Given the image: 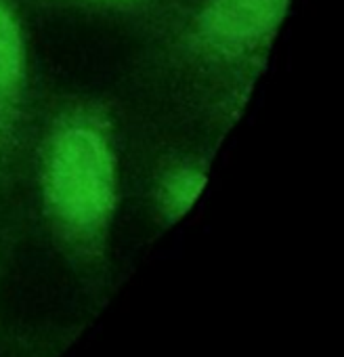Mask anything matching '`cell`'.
I'll list each match as a JSON object with an SVG mask.
<instances>
[{
    "label": "cell",
    "instance_id": "cell-1",
    "mask_svg": "<svg viewBox=\"0 0 344 357\" xmlns=\"http://www.w3.org/2000/svg\"><path fill=\"white\" fill-rule=\"evenodd\" d=\"M294 0H175L147 32L141 95L159 122L219 143L242 118Z\"/></svg>",
    "mask_w": 344,
    "mask_h": 357
},
{
    "label": "cell",
    "instance_id": "cell-2",
    "mask_svg": "<svg viewBox=\"0 0 344 357\" xmlns=\"http://www.w3.org/2000/svg\"><path fill=\"white\" fill-rule=\"evenodd\" d=\"M122 137L109 99L61 93L36 109L24 158L45 234L59 257L97 288L111 269L122 204Z\"/></svg>",
    "mask_w": 344,
    "mask_h": 357
},
{
    "label": "cell",
    "instance_id": "cell-3",
    "mask_svg": "<svg viewBox=\"0 0 344 357\" xmlns=\"http://www.w3.org/2000/svg\"><path fill=\"white\" fill-rule=\"evenodd\" d=\"M214 155V141L189 132L151 151L141 172V198L157 229H172L191 215L210 181Z\"/></svg>",
    "mask_w": 344,
    "mask_h": 357
},
{
    "label": "cell",
    "instance_id": "cell-4",
    "mask_svg": "<svg viewBox=\"0 0 344 357\" xmlns=\"http://www.w3.org/2000/svg\"><path fill=\"white\" fill-rule=\"evenodd\" d=\"M22 0H0V162L17 176L34 122L32 51Z\"/></svg>",
    "mask_w": 344,
    "mask_h": 357
},
{
    "label": "cell",
    "instance_id": "cell-5",
    "mask_svg": "<svg viewBox=\"0 0 344 357\" xmlns=\"http://www.w3.org/2000/svg\"><path fill=\"white\" fill-rule=\"evenodd\" d=\"M42 13H70L136 22L143 30L159 20L175 0H22Z\"/></svg>",
    "mask_w": 344,
    "mask_h": 357
},
{
    "label": "cell",
    "instance_id": "cell-6",
    "mask_svg": "<svg viewBox=\"0 0 344 357\" xmlns=\"http://www.w3.org/2000/svg\"><path fill=\"white\" fill-rule=\"evenodd\" d=\"M15 183L17 181L11 176V172L5 168L3 162H0V236H3V219H5V213H7L9 198L13 196Z\"/></svg>",
    "mask_w": 344,
    "mask_h": 357
}]
</instances>
